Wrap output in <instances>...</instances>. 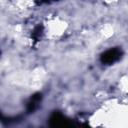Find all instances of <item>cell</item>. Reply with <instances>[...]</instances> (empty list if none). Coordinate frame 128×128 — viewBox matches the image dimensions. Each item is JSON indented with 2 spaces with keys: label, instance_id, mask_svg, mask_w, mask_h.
<instances>
[{
  "label": "cell",
  "instance_id": "obj_1",
  "mask_svg": "<svg viewBox=\"0 0 128 128\" xmlns=\"http://www.w3.org/2000/svg\"><path fill=\"white\" fill-rule=\"evenodd\" d=\"M122 56V51L119 48H111L106 50L104 53L101 54L100 60L103 64L106 65H111L115 62H117L118 60H120Z\"/></svg>",
  "mask_w": 128,
  "mask_h": 128
},
{
  "label": "cell",
  "instance_id": "obj_2",
  "mask_svg": "<svg viewBox=\"0 0 128 128\" xmlns=\"http://www.w3.org/2000/svg\"><path fill=\"white\" fill-rule=\"evenodd\" d=\"M49 125L51 127H63V126L71 125V122L62 113L58 111H54L49 118Z\"/></svg>",
  "mask_w": 128,
  "mask_h": 128
},
{
  "label": "cell",
  "instance_id": "obj_3",
  "mask_svg": "<svg viewBox=\"0 0 128 128\" xmlns=\"http://www.w3.org/2000/svg\"><path fill=\"white\" fill-rule=\"evenodd\" d=\"M41 99H42V95H41L40 93H36V94H34V95L30 98L29 102L27 103V111H28L29 113L35 111V110L38 108Z\"/></svg>",
  "mask_w": 128,
  "mask_h": 128
},
{
  "label": "cell",
  "instance_id": "obj_4",
  "mask_svg": "<svg viewBox=\"0 0 128 128\" xmlns=\"http://www.w3.org/2000/svg\"><path fill=\"white\" fill-rule=\"evenodd\" d=\"M41 33H42V26H37L36 28H35V30H34V32H33V37L35 38V39H38L40 36H41Z\"/></svg>",
  "mask_w": 128,
  "mask_h": 128
}]
</instances>
